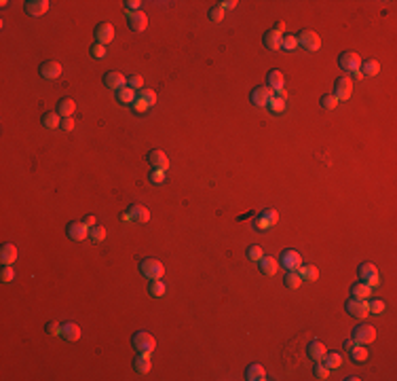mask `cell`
Returning <instances> with one entry per match:
<instances>
[{"label":"cell","instance_id":"cell-1","mask_svg":"<svg viewBox=\"0 0 397 381\" xmlns=\"http://www.w3.org/2000/svg\"><path fill=\"white\" fill-rule=\"evenodd\" d=\"M140 273L142 277H146V280H163L165 275V265L161 263L158 258H142L140 260Z\"/></svg>","mask_w":397,"mask_h":381},{"label":"cell","instance_id":"cell-2","mask_svg":"<svg viewBox=\"0 0 397 381\" xmlns=\"http://www.w3.org/2000/svg\"><path fill=\"white\" fill-rule=\"evenodd\" d=\"M131 345L136 352H142V354H152L154 347H156V339L154 335H150L148 330H138L136 335L131 337Z\"/></svg>","mask_w":397,"mask_h":381},{"label":"cell","instance_id":"cell-3","mask_svg":"<svg viewBox=\"0 0 397 381\" xmlns=\"http://www.w3.org/2000/svg\"><path fill=\"white\" fill-rule=\"evenodd\" d=\"M351 339H355V343H357V345L374 343V339H376V328L372 326V324L361 322V324H357V326H353V330H351Z\"/></svg>","mask_w":397,"mask_h":381},{"label":"cell","instance_id":"cell-4","mask_svg":"<svg viewBox=\"0 0 397 381\" xmlns=\"http://www.w3.org/2000/svg\"><path fill=\"white\" fill-rule=\"evenodd\" d=\"M361 55L355 53V51H343L338 55V66L343 72H359V66H361Z\"/></svg>","mask_w":397,"mask_h":381},{"label":"cell","instance_id":"cell-5","mask_svg":"<svg viewBox=\"0 0 397 381\" xmlns=\"http://www.w3.org/2000/svg\"><path fill=\"white\" fill-rule=\"evenodd\" d=\"M275 98V91L271 89L268 85H260V87H253L251 93H249V102L258 108H266L268 102Z\"/></svg>","mask_w":397,"mask_h":381},{"label":"cell","instance_id":"cell-6","mask_svg":"<svg viewBox=\"0 0 397 381\" xmlns=\"http://www.w3.org/2000/svg\"><path fill=\"white\" fill-rule=\"evenodd\" d=\"M296 38H298V45L308 53H315L321 49V38L313 30H300V34Z\"/></svg>","mask_w":397,"mask_h":381},{"label":"cell","instance_id":"cell-7","mask_svg":"<svg viewBox=\"0 0 397 381\" xmlns=\"http://www.w3.org/2000/svg\"><path fill=\"white\" fill-rule=\"evenodd\" d=\"M357 277H359V282H366L370 288H374V286L380 284V277H378V269L374 263H361L357 267Z\"/></svg>","mask_w":397,"mask_h":381},{"label":"cell","instance_id":"cell-8","mask_svg":"<svg viewBox=\"0 0 397 381\" xmlns=\"http://www.w3.org/2000/svg\"><path fill=\"white\" fill-rule=\"evenodd\" d=\"M279 263L283 265L285 271H298V269L302 267V256H300L298 250L288 248L279 254Z\"/></svg>","mask_w":397,"mask_h":381},{"label":"cell","instance_id":"cell-9","mask_svg":"<svg viewBox=\"0 0 397 381\" xmlns=\"http://www.w3.org/2000/svg\"><path fill=\"white\" fill-rule=\"evenodd\" d=\"M277 220H279V212H277L275 208H266L264 212L258 214L256 229H258V231H268V229H273L277 225Z\"/></svg>","mask_w":397,"mask_h":381},{"label":"cell","instance_id":"cell-10","mask_svg":"<svg viewBox=\"0 0 397 381\" xmlns=\"http://www.w3.org/2000/svg\"><path fill=\"white\" fill-rule=\"evenodd\" d=\"M345 309H347V314L348 316H353V318H357V320H363V318H368V301H361V299H355V297H351L345 303Z\"/></svg>","mask_w":397,"mask_h":381},{"label":"cell","instance_id":"cell-11","mask_svg":"<svg viewBox=\"0 0 397 381\" xmlns=\"http://www.w3.org/2000/svg\"><path fill=\"white\" fill-rule=\"evenodd\" d=\"M266 85L271 87L275 91V95H281V98H288V93H285V78H283V72L281 70L273 68L271 72L266 74Z\"/></svg>","mask_w":397,"mask_h":381},{"label":"cell","instance_id":"cell-12","mask_svg":"<svg viewBox=\"0 0 397 381\" xmlns=\"http://www.w3.org/2000/svg\"><path fill=\"white\" fill-rule=\"evenodd\" d=\"M66 235L72 242H83L89 237V229H87V225L83 220H70L66 225Z\"/></svg>","mask_w":397,"mask_h":381},{"label":"cell","instance_id":"cell-13","mask_svg":"<svg viewBox=\"0 0 397 381\" xmlns=\"http://www.w3.org/2000/svg\"><path fill=\"white\" fill-rule=\"evenodd\" d=\"M93 34H95V43L108 45V43L114 41V26H112L110 21H101V23H98V26H95Z\"/></svg>","mask_w":397,"mask_h":381},{"label":"cell","instance_id":"cell-14","mask_svg":"<svg viewBox=\"0 0 397 381\" xmlns=\"http://www.w3.org/2000/svg\"><path fill=\"white\" fill-rule=\"evenodd\" d=\"M351 93H353V81L348 76H340V78H336V83H334V91H332V95H336V100L340 102V100H348L351 98Z\"/></svg>","mask_w":397,"mask_h":381},{"label":"cell","instance_id":"cell-15","mask_svg":"<svg viewBox=\"0 0 397 381\" xmlns=\"http://www.w3.org/2000/svg\"><path fill=\"white\" fill-rule=\"evenodd\" d=\"M38 72H41V76L45 78V81H55V78H59L63 68L59 62H53V60H47L41 64V68H38Z\"/></svg>","mask_w":397,"mask_h":381},{"label":"cell","instance_id":"cell-16","mask_svg":"<svg viewBox=\"0 0 397 381\" xmlns=\"http://www.w3.org/2000/svg\"><path fill=\"white\" fill-rule=\"evenodd\" d=\"M49 6H51L49 0H26V2H23V11H26V15H30V17H41V15L49 11Z\"/></svg>","mask_w":397,"mask_h":381},{"label":"cell","instance_id":"cell-17","mask_svg":"<svg viewBox=\"0 0 397 381\" xmlns=\"http://www.w3.org/2000/svg\"><path fill=\"white\" fill-rule=\"evenodd\" d=\"M146 159H148V163L152 165V168H156V170H165V172L169 170V157L165 155V150H158V148L148 150Z\"/></svg>","mask_w":397,"mask_h":381},{"label":"cell","instance_id":"cell-18","mask_svg":"<svg viewBox=\"0 0 397 381\" xmlns=\"http://www.w3.org/2000/svg\"><path fill=\"white\" fill-rule=\"evenodd\" d=\"M127 26H129L131 32H144L148 28V15L136 11V13H129L127 15Z\"/></svg>","mask_w":397,"mask_h":381},{"label":"cell","instance_id":"cell-19","mask_svg":"<svg viewBox=\"0 0 397 381\" xmlns=\"http://www.w3.org/2000/svg\"><path fill=\"white\" fill-rule=\"evenodd\" d=\"M127 214H129V218L133 222H138V225H146V222L150 220V210L146 208V205H142V203H131L129 210H127Z\"/></svg>","mask_w":397,"mask_h":381},{"label":"cell","instance_id":"cell-20","mask_svg":"<svg viewBox=\"0 0 397 381\" xmlns=\"http://www.w3.org/2000/svg\"><path fill=\"white\" fill-rule=\"evenodd\" d=\"M104 85L108 87V89L118 91V89H123V87H127V76L123 72H114V70H110V72L104 74Z\"/></svg>","mask_w":397,"mask_h":381},{"label":"cell","instance_id":"cell-21","mask_svg":"<svg viewBox=\"0 0 397 381\" xmlns=\"http://www.w3.org/2000/svg\"><path fill=\"white\" fill-rule=\"evenodd\" d=\"M59 335L68 341V343H74V341L81 339V326H78L76 322H63L61 324V330Z\"/></svg>","mask_w":397,"mask_h":381},{"label":"cell","instance_id":"cell-22","mask_svg":"<svg viewBox=\"0 0 397 381\" xmlns=\"http://www.w3.org/2000/svg\"><path fill=\"white\" fill-rule=\"evenodd\" d=\"M325 352H328L325 345L321 343V341H317V339H313L311 343L306 345V356H308V360H313V362H321Z\"/></svg>","mask_w":397,"mask_h":381},{"label":"cell","instance_id":"cell-23","mask_svg":"<svg viewBox=\"0 0 397 381\" xmlns=\"http://www.w3.org/2000/svg\"><path fill=\"white\" fill-rule=\"evenodd\" d=\"M281 38H283V34H279V32H275V30H268V32H264V36H262V43H264L268 51H279Z\"/></svg>","mask_w":397,"mask_h":381},{"label":"cell","instance_id":"cell-24","mask_svg":"<svg viewBox=\"0 0 397 381\" xmlns=\"http://www.w3.org/2000/svg\"><path fill=\"white\" fill-rule=\"evenodd\" d=\"M245 379H248V381H264V379H266L264 367H262V364H258V362L248 364V367H245Z\"/></svg>","mask_w":397,"mask_h":381},{"label":"cell","instance_id":"cell-25","mask_svg":"<svg viewBox=\"0 0 397 381\" xmlns=\"http://www.w3.org/2000/svg\"><path fill=\"white\" fill-rule=\"evenodd\" d=\"M258 269H260V273L262 275H275L277 273V269H279V263H277V258H273V256H262L260 260H258Z\"/></svg>","mask_w":397,"mask_h":381},{"label":"cell","instance_id":"cell-26","mask_svg":"<svg viewBox=\"0 0 397 381\" xmlns=\"http://www.w3.org/2000/svg\"><path fill=\"white\" fill-rule=\"evenodd\" d=\"M61 119H66V117H72L74 113H76V102L72 100V98H61L59 102H57V110H55Z\"/></svg>","mask_w":397,"mask_h":381},{"label":"cell","instance_id":"cell-27","mask_svg":"<svg viewBox=\"0 0 397 381\" xmlns=\"http://www.w3.org/2000/svg\"><path fill=\"white\" fill-rule=\"evenodd\" d=\"M351 297H355V299H361V301H368V299H372V288L366 284V282H355V284H351Z\"/></svg>","mask_w":397,"mask_h":381},{"label":"cell","instance_id":"cell-28","mask_svg":"<svg viewBox=\"0 0 397 381\" xmlns=\"http://www.w3.org/2000/svg\"><path fill=\"white\" fill-rule=\"evenodd\" d=\"M15 260H17V248L13 244H2V248H0V263L13 265Z\"/></svg>","mask_w":397,"mask_h":381},{"label":"cell","instance_id":"cell-29","mask_svg":"<svg viewBox=\"0 0 397 381\" xmlns=\"http://www.w3.org/2000/svg\"><path fill=\"white\" fill-rule=\"evenodd\" d=\"M133 369H136L138 373H142V375L150 373V369H152V360H150V354H142V352H138L136 360H133Z\"/></svg>","mask_w":397,"mask_h":381},{"label":"cell","instance_id":"cell-30","mask_svg":"<svg viewBox=\"0 0 397 381\" xmlns=\"http://www.w3.org/2000/svg\"><path fill=\"white\" fill-rule=\"evenodd\" d=\"M116 100L125 106H133V102L138 100V93H136V89H131V87H123V89L116 91Z\"/></svg>","mask_w":397,"mask_h":381},{"label":"cell","instance_id":"cell-31","mask_svg":"<svg viewBox=\"0 0 397 381\" xmlns=\"http://www.w3.org/2000/svg\"><path fill=\"white\" fill-rule=\"evenodd\" d=\"M321 362H323L330 371H336V369L343 367V354H340V352H325V356H323Z\"/></svg>","mask_w":397,"mask_h":381},{"label":"cell","instance_id":"cell-32","mask_svg":"<svg viewBox=\"0 0 397 381\" xmlns=\"http://www.w3.org/2000/svg\"><path fill=\"white\" fill-rule=\"evenodd\" d=\"M359 72H361V76L372 78V76H376V74L380 72V64H378L376 60H366V62H361Z\"/></svg>","mask_w":397,"mask_h":381},{"label":"cell","instance_id":"cell-33","mask_svg":"<svg viewBox=\"0 0 397 381\" xmlns=\"http://www.w3.org/2000/svg\"><path fill=\"white\" fill-rule=\"evenodd\" d=\"M300 277H302V282H315L317 277H319V269H317L315 265H302L298 269Z\"/></svg>","mask_w":397,"mask_h":381},{"label":"cell","instance_id":"cell-34","mask_svg":"<svg viewBox=\"0 0 397 381\" xmlns=\"http://www.w3.org/2000/svg\"><path fill=\"white\" fill-rule=\"evenodd\" d=\"M41 123H43L45 129H55V127L61 125V117L57 113H45L41 117Z\"/></svg>","mask_w":397,"mask_h":381},{"label":"cell","instance_id":"cell-35","mask_svg":"<svg viewBox=\"0 0 397 381\" xmlns=\"http://www.w3.org/2000/svg\"><path fill=\"white\" fill-rule=\"evenodd\" d=\"M348 354H351V360H353L355 364L368 362V347H366V345H355Z\"/></svg>","mask_w":397,"mask_h":381},{"label":"cell","instance_id":"cell-36","mask_svg":"<svg viewBox=\"0 0 397 381\" xmlns=\"http://www.w3.org/2000/svg\"><path fill=\"white\" fill-rule=\"evenodd\" d=\"M148 292L154 299H161V297H165V292H167V284H165L163 280H152L150 286H148Z\"/></svg>","mask_w":397,"mask_h":381},{"label":"cell","instance_id":"cell-37","mask_svg":"<svg viewBox=\"0 0 397 381\" xmlns=\"http://www.w3.org/2000/svg\"><path fill=\"white\" fill-rule=\"evenodd\" d=\"M283 284L288 286L290 290H294V288H300V284H302V277H300V273L298 271H288L283 275Z\"/></svg>","mask_w":397,"mask_h":381},{"label":"cell","instance_id":"cell-38","mask_svg":"<svg viewBox=\"0 0 397 381\" xmlns=\"http://www.w3.org/2000/svg\"><path fill=\"white\" fill-rule=\"evenodd\" d=\"M266 108H271V113H275V115H283L285 113V98H281V95H275V98L268 102V106Z\"/></svg>","mask_w":397,"mask_h":381},{"label":"cell","instance_id":"cell-39","mask_svg":"<svg viewBox=\"0 0 397 381\" xmlns=\"http://www.w3.org/2000/svg\"><path fill=\"white\" fill-rule=\"evenodd\" d=\"M138 98L144 102L148 108H152V106L156 104V93H154L152 89H140V91H138Z\"/></svg>","mask_w":397,"mask_h":381},{"label":"cell","instance_id":"cell-40","mask_svg":"<svg viewBox=\"0 0 397 381\" xmlns=\"http://www.w3.org/2000/svg\"><path fill=\"white\" fill-rule=\"evenodd\" d=\"M89 240H91L93 244L104 242V240H106V229L101 227V225H95V227H91V229H89Z\"/></svg>","mask_w":397,"mask_h":381},{"label":"cell","instance_id":"cell-41","mask_svg":"<svg viewBox=\"0 0 397 381\" xmlns=\"http://www.w3.org/2000/svg\"><path fill=\"white\" fill-rule=\"evenodd\" d=\"M387 309V303L383 299H368V312L370 314H376V316H380Z\"/></svg>","mask_w":397,"mask_h":381},{"label":"cell","instance_id":"cell-42","mask_svg":"<svg viewBox=\"0 0 397 381\" xmlns=\"http://www.w3.org/2000/svg\"><path fill=\"white\" fill-rule=\"evenodd\" d=\"M296 47H298L296 34H283V38H281V49L283 51H294Z\"/></svg>","mask_w":397,"mask_h":381},{"label":"cell","instance_id":"cell-43","mask_svg":"<svg viewBox=\"0 0 397 381\" xmlns=\"http://www.w3.org/2000/svg\"><path fill=\"white\" fill-rule=\"evenodd\" d=\"M319 104H321V108H323V110H334V108L338 106V100H336V95L325 93V95H321Z\"/></svg>","mask_w":397,"mask_h":381},{"label":"cell","instance_id":"cell-44","mask_svg":"<svg viewBox=\"0 0 397 381\" xmlns=\"http://www.w3.org/2000/svg\"><path fill=\"white\" fill-rule=\"evenodd\" d=\"M127 87H131V89H136V91L144 89V76H142V74H131V76H127Z\"/></svg>","mask_w":397,"mask_h":381},{"label":"cell","instance_id":"cell-45","mask_svg":"<svg viewBox=\"0 0 397 381\" xmlns=\"http://www.w3.org/2000/svg\"><path fill=\"white\" fill-rule=\"evenodd\" d=\"M245 256H248L249 260H256V263H258V260L264 256V250H262L260 246H248V250H245Z\"/></svg>","mask_w":397,"mask_h":381},{"label":"cell","instance_id":"cell-46","mask_svg":"<svg viewBox=\"0 0 397 381\" xmlns=\"http://www.w3.org/2000/svg\"><path fill=\"white\" fill-rule=\"evenodd\" d=\"M313 375L317 377V379H328L330 377V369L328 367H325V364L323 362H315V369H313Z\"/></svg>","mask_w":397,"mask_h":381},{"label":"cell","instance_id":"cell-47","mask_svg":"<svg viewBox=\"0 0 397 381\" xmlns=\"http://www.w3.org/2000/svg\"><path fill=\"white\" fill-rule=\"evenodd\" d=\"M106 55H108V51H106V45L95 43V45L91 47V58H93V60H104Z\"/></svg>","mask_w":397,"mask_h":381},{"label":"cell","instance_id":"cell-48","mask_svg":"<svg viewBox=\"0 0 397 381\" xmlns=\"http://www.w3.org/2000/svg\"><path fill=\"white\" fill-rule=\"evenodd\" d=\"M207 15H209V19H211L213 23H220L222 19H224V9H222L220 4H216V6H211Z\"/></svg>","mask_w":397,"mask_h":381},{"label":"cell","instance_id":"cell-49","mask_svg":"<svg viewBox=\"0 0 397 381\" xmlns=\"http://www.w3.org/2000/svg\"><path fill=\"white\" fill-rule=\"evenodd\" d=\"M165 178H167L165 170H156V168H152V172H150V182H152V185H163Z\"/></svg>","mask_w":397,"mask_h":381},{"label":"cell","instance_id":"cell-50","mask_svg":"<svg viewBox=\"0 0 397 381\" xmlns=\"http://www.w3.org/2000/svg\"><path fill=\"white\" fill-rule=\"evenodd\" d=\"M15 275H17V273H15L13 265H4V267H2V271H0V280H2V282H13V280H15Z\"/></svg>","mask_w":397,"mask_h":381},{"label":"cell","instance_id":"cell-51","mask_svg":"<svg viewBox=\"0 0 397 381\" xmlns=\"http://www.w3.org/2000/svg\"><path fill=\"white\" fill-rule=\"evenodd\" d=\"M123 6H125V9L129 11V13H136V11H140L142 2H140V0H125V2H123Z\"/></svg>","mask_w":397,"mask_h":381},{"label":"cell","instance_id":"cell-52","mask_svg":"<svg viewBox=\"0 0 397 381\" xmlns=\"http://www.w3.org/2000/svg\"><path fill=\"white\" fill-rule=\"evenodd\" d=\"M59 127H61L63 131H72V129H74V119H72V117L61 119V125H59Z\"/></svg>","mask_w":397,"mask_h":381},{"label":"cell","instance_id":"cell-53","mask_svg":"<svg viewBox=\"0 0 397 381\" xmlns=\"http://www.w3.org/2000/svg\"><path fill=\"white\" fill-rule=\"evenodd\" d=\"M47 330H49L51 332V335H59V330H61V324H55V322H49V324H47V326H45Z\"/></svg>","mask_w":397,"mask_h":381},{"label":"cell","instance_id":"cell-54","mask_svg":"<svg viewBox=\"0 0 397 381\" xmlns=\"http://www.w3.org/2000/svg\"><path fill=\"white\" fill-rule=\"evenodd\" d=\"M133 108H136L138 113H146V110H150V108H148V106H146V104H144V102H142L140 98H138L136 102H133Z\"/></svg>","mask_w":397,"mask_h":381},{"label":"cell","instance_id":"cell-55","mask_svg":"<svg viewBox=\"0 0 397 381\" xmlns=\"http://www.w3.org/2000/svg\"><path fill=\"white\" fill-rule=\"evenodd\" d=\"M85 225H87V229H91V227H95V225H98V218H95L93 216V214H89V216H85Z\"/></svg>","mask_w":397,"mask_h":381},{"label":"cell","instance_id":"cell-56","mask_svg":"<svg viewBox=\"0 0 397 381\" xmlns=\"http://www.w3.org/2000/svg\"><path fill=\"white\" fill-rule=\"evenodd\" d=\"M237 4H239V2H237V0H222V2H220V6H222V9H235Z\"/></svg>","mask_w":397,"mask_h":381},{"label":"cell","instance_id":"cell-57","mask_svg":"<svg viewBox=\"0 0 397 381\" xmlns=\"http://www.w3.org/2000/svg\"><path fill=\"white\" fill-rule=\"evenodd\" d=\"M355 345H357V343H355V339H347V341H345V343H343V347L347 349V352H351V349H353Z\"/></svg>","mask_w":397,"mask_h":381},{"label":"cell","instance_id":"cell-58","mask_svg":"<svg viewBox=\"0 0 397 381\" xmlns=\"http://www.w3.org/2000/svg\"><path fill=\"white\" fill-rule=\"evenodd\" d=\"M275 32H279V34H283V32H285V23H283V21H277Z\"/></svg>","mask_w":397,"mask_h":381},{"label":"cell","instance_id":"cell-59","mask_svg":"<svg viewBox=\"0 0 397 381\" xmlns=\"http://www.w3.org/2000/svg\"><path fill=\"white\" fill-rule=\"evenodd\" d=\"M345 381H357V379H359V377H357V375H347V377H343Z\"/></svg>","mask_w":397,"mask_h":381}]
</instances>
